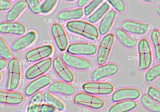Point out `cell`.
<instances>
[{"mask_svg": "<svg viewBox=\"0 0 160 112\" xmlns=\"http://www.w3.org/2000/svg\"><path fill=\"white\" fill-rule=\"evenodd\" d=\"M66 28L72 34L81 35L86 39L96 40L99 37V31L97 27L91 22L84 21H70L67 22Z\"/></svg>", "mask_w": 160, "mask_h": 112, "instance_id": "6da1fadb", "label": "cell"}, {"mask_svg": "<svg viewBox=\"0 0 160 112\" xmlns=\"http://www.w3.org/2000/svg\"><path fill=\"white\" fill-rule=\"evenodd\" d=\"M21 65L17 58H11L8 63L6 88L9 91L16 90L21 81Z\"/></svg>", "mask_w": 160, "mask_h": 112, "instance_id": "7a4b0ae2", "label": "cell"}, {"mask_svg": "<svg viewBox=\"0 0 160 112\" xmlns=\"http://www.w3.org/2000/svg\"><path fill=\"white\" fill-rule=\"evenodd\" d=\"M114 42V35L112 34H106L102 37L100 42L96 55V62L98 65H104L107 62Z\"/></svg>", "mask_w": 160, "mask_h": 112, "instance_id": "3957f363", "label": "cell"}, {"mask_svg": "<svg viewBox=\"0 0 160 112\" xmlns=\"http://www.w3.org/2000/svg\"><path fill=\"white\" fill-rule=\"evenodd\" d=\"M138 52L139 68L142 70L149 68L152 63V56L150 45L146 39H142L138 42Z\"/></svg>", "mask_w": 160, "mask_h": 112, "instance_id": "277c9868", "label": "cell"}, {"mask_svg": "<svg viewBox=\"0 0 160 112\" xmlns=\"http://www.w3.org/2000/svg\"><path fill=\"white\" fill-rule=\"evenodd\" d=\"M74 103L94 110L101 109L104 105V101L102 99L86 92L76 94L74 97Z\"/></svg>", "mask_w": 160, "mask_h": 112, "instance_id": "5b68a950", "label": "cell"}, {"mask_svg": "<svg viewBox=\"0 0 160 112\" xmlns=\"http://www.w3.org/2000/svg\"><path fill=\"white\" fill-rule=\"evenodd\" d=\"M82 88L84 92L94 95H108L112 93L114 86L111 83L94 81L84 83Z\"/></svg>", "mask_w": 160, "mask_h": 112, "instance_id": "8992f818", "label": "cell"}, {"mask_svg": "<svg viewBox=\"0 0 160 112\" xmlns=\"http://www.w3.org/2000/svg\"><path fill=\"white\" fill-rule=\"evenodd\" d=\"M52 60L51 58H46L30 66L25 72L24 76L28 80H32L46 73L51 67Z\"/></svg>", "mask_w": 160, "mask_h": 112, "instance_id": "52a82bcc", "label": "cell"}, {"mask_svg": "<svg viewBox=\"0 0 160 112\" xmlns=\"http://www.w3.org/2000/svg\"><path fill=\"white\" fill-rule=\"evenodd\" d=\"M53 52V48L50 45H43L29 50L25 55L26 60L29 62H36L48 58Z\"/></svg>", "mask_w": 160, "mask_h": 112, "instance_id": "ba28073f", "label": "cell"}, {"mask_svg": "<svg viewBox=\"0 0 160 112\" xmlns=\"http://www.w3.org/2000/svg\"><path fill=\"white\" fill-rule=\"evenodd\" d=\"M67 52L76 55H92L97 52V47L90 43L76 42L69 44L67 49Z\"/></svg>", "mask_w": 160, "mask_h": 112, "instance_id": "9c48e42d", "label": "cell"}, {"mask_svg": "<svg viewBox=\"0 0 160 112\" xmlns=\"http://www.w3.org/2000/svg\"><path fill=\"white\" fill-rule=\"evenodd\" d=\"M53 68L56 74L64 82L71 83L74 80L75 76L73 72L68 67L60 57H56L52 62Z\"/></svg>", "mask_w": 160, "mask_h": 112, "instance_id": "30bf717a", "label": "cell"}, {"mask_svg": "<svg viewBox=\"0 0 160 112\" xmlns=\"http://www.w3.org/2000/svg\"><path fill=\"white\" fill-rule=\"evenodd\" d=\"M61 58L64 62L72 68L85 70H88L91 67V63L87 59L70 54L68 52L62 53Z\"/></svg>", "mask_w": 160, "mask_h": 112, "instance_id": "8fae6325", "label": "cell"}, {"mask_svg": "<svg viewBox=\"0 0 160 112\" xmlns=\"http://www.w3.org/2000/svg\"><path fill=\"white\" fill-rule=\"evenodd\" d=\"M51 30L56 47L60 51H64L68 45V39L63 27L60 24L54 23Z\"/></svg>", "mask_w": 160, "mask_h": 112, "instance_id": "7c38bea8", "label": "cell"}, {"mask_svg": "<svg viewBox=\"0 0 160 112\" xmlns=\"http://www.w3.org/2000/svg\"><path fill=\"white\" fill-rule=\"evenodd\" d=\"M51 83L52 78L48 75L38 77L27 85L24 89V93L28 96H32L41 89L50 85Z\"/></svg>", "mask_w": 160, "mask_h": 112, "instance_id": "4fadbf2b", "label": "cell"}, {"mask_svg": "<svg viewBox=\"0 0 160 112\" xmlns=\"http://www.w3.org/2000/svg\"><path fill=\"white\" fill-rule=\"evenodd\" d=\"M141 95V91L135 88H124L116 90L111 96V100L114 103L132 100H138Z\"/></svg>", "mask_w": 160, "mask_h": 112, "instance_id": "5bb4252c", "label": "cell"}, {"mask_svg": "<svg viewBox=\"0 0 160 112\" xmlns=\"http://www.w3.org/2000/svg\"><path fill=\"white\" fill-rule=\"evenodd\" d=\"M119 71V67L114 63H106L96 68L92 73V78L94 81L116 75Z\"/></svg>", "mask_w": 160, "mask_h": 112, "instance_id": "9a60e30c", "label": "cell"}, {"mask_svg": "<svg viewBox=\"0 0 160 112\" xmlns=\"http://www.w3.org/2000/svg\"><path fill=\"white\" fill-rule=\"evenodd\" d=\"M26 32V26L19 22H2L0 23V33L21 35Z\"/></svg>", "mask_w": 160, "mask_h": 112, "instance_id": "2e32d148", "label": "cell"}, {"mask_svg": "<svg viewBox=\"0 0 160 112\" xmlns=\"http://www.w3.org/2000/svg\"><path fill=\"white\" fill-rule=\"evenodd\" d=\"M48 91L52 93L70 96L76 92V88L66 82L56 81L51 83L48 87Z\"/></svg>", "mask_w": 160, "mask_h": 112, "instance_id": "e0dca14e", "label": "cell"}, {"mask_svg": "<svg viewBox=\"0 0 160 112\" xmlns=\"http://www.w3.org/2000/svg\"><path fill=\"white\" fill-rule=\"evenodd\" d=\"M121 28L124 31L130 34L142 35L147 32L148 30V25L145 23L128 20L124 21L121 24Z\"/></svg>", "mask_w": 160, "mask_h": 112, "instance_id": "ac0fdd59", "label": "cell"}, {"mask_svg": "<svg viewBox=\"0 0 160 112\" xmlns=\"http://www.w3.org/2000/svg\"><path fill=\"white\" fill-rule=\"evenodd\" d=\"M36 37L37 34L35 31H29L28 33L14 42L12 45V50L17 52L29 47L36 40Z\"/></svg>", "mask_w": 160, "mask_h": 112, "instance_id": "d6986e66", "label": "cell"}, {"mask_svg": "<svg viewBox=\"0 0 160 112\" xmlns=\"http://www.w3.org/2000/svg\"><path fill=\"white\" fill-rule=\"evenodd\" d=\"M23 100V95L19 92L0 90V103L17 105L21 104Z\"/></svg>", "mask_w": 160, "mask_h": 112, "instance_id": "ffe728a7", "label": "cell"}, {"mask_svg": "<svg viewBox=\"0 0 160 112\" xmlns=\"http://www.w3.org/2000/svg\"><path fill=\"white\" fill-rule=\"evenodd\" d=\"M116 17V12L115 10L112 9L106 13L99 24L98 31L100 35H104L109 32L114 23Z\"/></svg>", "mask_w": 160, "mask_h": 112, "instance_id": "44dd1931", "label": "cell"}, {"mask_svg": "<svg viewBox=\"0 0 160 112\" xmlns=\"http://www.w3.org/2000/svg\"><path fill=\"white\" fill-rule=\"evenodd\" d=\"M27 7L26 2L23 0H19L16 2L9 9L6 14V19L7 21L12 22L16 20L24 12Z\"/></svg>", "mask_w": 160, "mask_h": 112, "instance_id": "7402d4cb", "label": "cell"}, {"mask_svg": "<svg viewBox=\"0 0 160 112\" xmlns=\"http://www.w3.org/2000/svg\"><path fill=\"white\" fill-rule=\"evenodd\" d=\"M137 106V103L134 100H128L117 102V103L112 105L108 111L109 112H126L130 111Z\"/></svg>", "mask_w": 160, "mask_h": 112, "instance_id": "603a6c76", "label": "cell"}, {"mask_svg": "<svg viewBox=\"0 0 160 112\" xmlns=\"http://www.w3.org/2000/svg\"><path fill=\"white\" fill-rule=\"evenodd\" d=\"M84 12L82 8H75L70 10H66L61 12L58 18L61 21H72L80 19L83 16Z\"/></svg>", "mask_w": 160, "mask_h": 112, "instance_id": "cb8c5ba5", "label": "cell"}, {"mask_svg": "<svg viewBox=\"0 0 160 112\" xmlns=\"http://www.w3.org/2000/svg\"><path fill=\"white\" fill-rule=\"evenodd\" d=\"M43 93L38 91L32 95L28 107L27 111L28 112H38L40 111V107L43 100Z\"/></svg>", "mask_w": 160, "mask_h": 112, "instance_id": "d4e9b609", "label": "cell"}, {"mask_svg": "<svg viewBox=\"0 0 160 112\" xmlns=\"http://www.w3.org/2000/svg\"><path fill=\"white\" fill-rule=\"evenodd\" d=\"M116 37L119 42L126 47L133 48L136 45V40L128 35L122 29L116 30Z\"/></svg>", "mask_w": 160, "mask_h": 112, "instance_id": "484cf974", "label": "cell"}, {"mask_svg": "<svg viewBox=\"0 0 160 112\" xmlns=\"http://www.w3.org/2000/svg\"><path fill=\"white\" fill-rule=\"evenodd\" d=\"M43 99L46 103L52 106L59 111H62L65 109L64 103L61 100L54 96L52 93L49 91H45L44 92Z\"/></svg>", "mask_w": 160, "mask_h": 112, "instance_id": "4316f807", "label": "cell"}, {"mask_svg": "<svg viewBox=\"0 0 160 112\" xmlns=\"http://www.w3.org/2000/svg\"><path fill=\"white\" fill-rule=\"evenodd\" d=\"M141 103L148 110L152 112H160V103L143 93L141 96Z\"/></svg>", "mask_w": 160, "mask_h": 112, "instance_id": "83f0119b", "label": "cell"}, {"mask_svg": "<svg viewBox=\"0 0 160 112\" xmlns=\"http://www.w3.org/2000/svg\"><path fill=\"white\" fill-rule=\"evenodd\" d=\"M109 9V5L107 2L102 3L99 8H98L92 14H91L88 17V21L89 22L94 24L99 21L102 16Z\"/></svg>", "mask_w": 160, "mask_h": 112, "instance_id": "f1b7e54d", "label": "cell"}, {"mask_svg": "<svg viewBox=\"0 0 160 112\" xmlns=\"http://www.w3.org/2000/svg\"><path fill=\"white\" fill-rule=\"evenodd\" d=\"M151 40L154 47L156 58L160 61V32L154 29L151 33Z\"/></svg>", "mask_w": 160, "mask_h": 112, "instance_id": "f546056e", "label": "cell"}, {"mask_svg": "<svg viewBox=\"0 0 160 112\" xmlns=\"http://www.w3.org/2000/svg\"><path fill=\"white\" fill-rule=\"evenodd\" d=\"M160 77V63L151 67L146 72L144 78L148 82H152L158 77Z\"/></svg>", "mask_w": 160, "mask_h": 112, "instance_id": "4dcf8cb0", "label": "cell"}, {"mask_svg": "<svg viewBox=\"0 0 160 112\" xmlns=\"http://www.w3.org/2000/svg\"><path fill=\"white\" fill-rule=\"evenodd\" d=\"M0 57L6 60H10L12 57L11 50L1 37H0Z\"/></svg>", "mask_w": 160, "mask_h": 112, "instance_id": "1f68e13d", "label": "cell"}, {"mask_svg": "<svg viewBox=\"0 0 160 112\" xmlns=\"http://www.w3.org/2000/svg\"><path fill=\"white\" fill-rule=\"evenodd\" d=\"M58 0H44L41 6V11L43 14L51 12L56 6Z\"/></svg>", "mask_w": 160, "mask_h": 112, "instance_id": "d6a6232c", "label": "cell"}, {"mask_svg": "<svg viewBox=\"0 0 160 112\" xmlns=\"http://www.w3.org/2000/svg\"><path fill=\"white\" fill-rule=\"evenodd\" d=\"M29 9L35 14L41 13V4L39 0H24Z\"/></svg>", "mask_w": 160, "mask_h": 112, "instance_id": "836d02e7", "label": "cell"}, {"mask_svg": "<svg viewBox=\"0 0 160 112\" xmlns=\"http://www.w3.org/2000/svg\"><path fill=\"white\" fill-rule=\"evenodd\" d=\"M102 1L103 0H92L87 5H86L84 8L83 9L84 14L88 16L92 14L95 9H96L100 5V4L102 2Z\"/></svg>", "mask_w": 160, "mask_h": 112, "instance_id": "e575fe53", "label": "cell"}, {"mask_svg": "<svg viewBox=\"0 0 160 112\" xmlns=\"http://www.w3.org/2000/svg\"><path fill=\"white\" fill-rule=\"evenodd\" d=\"M116 11L123 12L126 10V4L124 0H106Z\"/></svg>", "mask_w": 160, "mask_h": 112, "instance_id": "d590c367", "label": "cell"}, {"mask_svg": "<svg viewBox=\"0 0 160 112\" xmlns=\"http://www.w3.org/2000/svg\"><path fill=\"white\" fill-rule=\"evenodd\" d=\"M147 95L155 100L156 101L160 103V90L156 88L150 86L147 90Z\"/></svg>", "mask_w": 160, "mask_h": 112, "instance_id": "8d00e7d4", "label": "cell"}, {"mask_svg": "<svg viewBox=\"0 0 160 112\" xmlns=\"http://www.w3.org/2000/svg\"><path fill=\"white\" fill-rule=\"evenodd\" d=\"M12 6V3L8 0H0V11H4L9 9Z\"/></svg>", "mask_w": 160, "mask_h": 112, "instance_id": "74e56055", "label": "cell"}, {"mask_svg": "<svg viewBox=\"0 0 160 112\" xmlns=\"http://www.w3.org/2000/svg\"><path fill=\"white\" fill-rule=\"evenodd\" d=\"M56 109L54 107L46 103V104H42L41 105L39 111H41V112H54L56 111Z\"/></svg>", "mask_w": 160, "mask_h": 112, "instance_id": "f35d334b", "label": "cell"}, {"mask_svg": "<svg viewBox=\"0 0 160 112\" xmlns=\"http://www.w3.org/2000/svg\"><path fill=\"white\" fill-rule=\"evenodd\" d=\"M7 65H8L7 60L4 58H0V70H2L4 68H5Z\"/></svg>", "mask_w": 160, "mask_h": 112, "instance_id": "ab89813d", "label": "cell"}, {"mask_svg": "<svg viewBox=\"0 0 160 112\" xmlns=\"http://www.w3.org/2000/svg\"><path fill=\"white\" fill-rule=\"evenodd\" d=\"M91 0H78V6L79 7H82L87 5Z\"/></svg>", "mask_w": 160, "mask_h": 112, "instance_id": "60d3db41", "label": "cell"}, {"mask_svg": "<svg viewBox=\"0 0 160 112\" xmlns=\"http://www.w3.org/2000/svg\"><path fill=\"white\" fill-rule=\"evenodd\" d=\"M156 13H157V14L159 16H160V6H159V7H157V9H156Z\"/></svg>", "mask_w": 160, "mask_h": 112, "instance_id": "b9f144b4", "label": "cell"}, {"mask_svg": "<svg viewBox=\"0 0 160 112\" xmlns=\"http://www.w3.org/2000/svg\"><path fill=\"white\" fill-rule=\"evenodd\" d=\"M145 2H152L154 0H141Z\"/></svg>", "mask_w": 160, "mask_h": 112, "instance_id": "7bdbcfd3", "label": "cell"}, {"mask_svg": "<svg viewBox=\"0 0 160 112\" xmlns=\"http://www.w3.org/2000/svg\"><path fill=\"white\" fill-rule=\"evenodd\" d=\"M2 73L0 72V82H1V80H2Z\"/></svg>", "mask_w": 160, "mask_h": 112, "instance_id": "ee69618b", "label": "cell"}, {"mask_svg": "<svg viewBox=\"0 0 160 112\" xmlns=\"http://www.w3.org/2000/svg\"><path fill=\"white\" fill-rule=\"evenodd\" d=\"M64 1H68V2H74V1H76V0H64Z\"/></svg>", "mask_w": 160, "mask_h": 112, "instance_id": "f6af8a7d", "label": "cell"}, {"mask_svg": "<svg viewBox=\"0 0 160 112\" xmlns=\"http://www.w3.org/2000/svg\"><path fill=\"white\" fill-rule=\"evenodd\" d=\"M8 1H13V0H8Z\"/></svg>", "mask_w": 160, "mask_h": 112, "instance_id": "bcb514c9", "label": "cell"}]
</instances>
